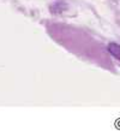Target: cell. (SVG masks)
I'll return each mask as SVG.
<instances>
[{"label": "cell", "mask_w": 120, "mask_h": 131, "mask_svg": "<svg viewBox=\"0 0 120 131\" xmlns=\"http://www.w3.org/2000/svg\"><path fill=\"white\" fill-rule=\"evenodd\" d=\"M107 49H108V52H109V53L114 57V58H116V59L120 61V45L112 42V43L108 45Z\"/></svg>", "instance_id": "6da1fadb"}]
</instances>
